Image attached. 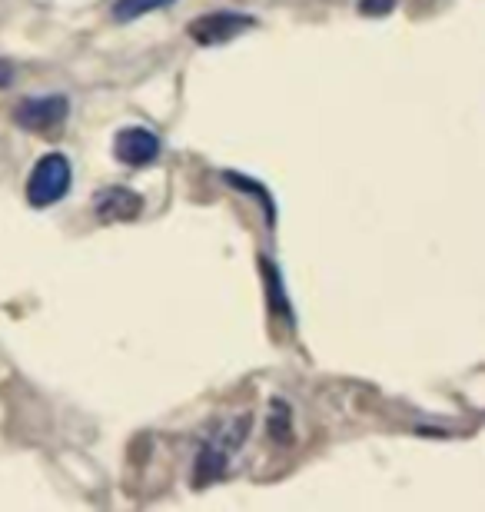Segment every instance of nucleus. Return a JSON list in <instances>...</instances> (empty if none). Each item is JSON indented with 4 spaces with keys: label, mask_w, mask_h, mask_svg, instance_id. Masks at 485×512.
<instances>
[{
    "label": "nucleus",
    "mask_w": 485,
    "mask_h": 512,
    "mask_svg": "<svg viewBox=\"0 0 485 512\" xmlns=\"http://www.w3.org/2000/svg\"><path fill=\"white\" fill-rule=\"evenodd\" d=\"M70 183H74V167L64 153H44L27 177V203L37 210L54 207L70 193Z\"/></svg>",
    "instance_id": "f257e3e1"
},
{
    "label": "nucleus",
    "mask_w": 485,
    "mask_h": 512,
    "mask_svg": "<svg viewBox=\"0 0 485 512\" xmlns=\"http://www.w3.org/2000/svg\"><path fill=\"white\" fill-rule=\"evenodd\" d=\"M256 24L250 14H236V10H213V14H203L187 24V34L190 40L203 47H216V44H226V40L246 34Z\"/></svg>",
    "instance_id": "f03ea898"
},
{
    "label": "nucleus",
    "mask_w": 485,
    "mask_h": 512,
    "mask_svg": "<svg viewBox=\"0 0 485 512\" xmlns=\"http://www.w3.org/2000/svg\"><path fill=\"white\" fill-rule=\"evenodd\" d=\"M67 110H70V100L60 94L27 97L14 107V120L30 133H54L57 127H64Z\"/></svg>",
    "instance_id": "7ed1b4c3"
},
{
    "label": "nucleus",
    "mask_w": 485,
    "mask_h": 512,
    "mask_svg": "<svg viewBox=\"0 0 485 512\" xmlns=\"http://www.w3.org/2000/svg\"><path fill=\"white\" fill-rule=\"evenodd\" d=\"M246 429H250V416H236L230 426H223L220 433H216L210 443L203 446V453H200V479H213V476L223 473L226 463H230V453L243 443Z\"/></svg>",
    "instance_id": "20e7f679"
},
{
    "label": "nucleus",
    "mask_w": 485,
    "mask_h": 512,
    "mask_svg": "<svg viewBox=\"0 0 485 512\" xmlns=\"http://www.w3.org/2000/svg\"><path fill=\"white\" fill-rule=\"evenodd\" d=\"M113 157H117L123 167H150L153 160L160 157V137L147 127H123L117 137H113Z\"/></svg>",
    "instance_id": "39448f33"
},
{
    "label": "nucleus",
    "mask_w": 485,
    "mask_h": 512,
    "mask_svg": "<svg viewBox=\"0 0 485 512\" xmlns=\"http://www.w3.org/2000/svg\"><path fill=\"white\" fill-rule=\"evenodd\" d=\"M143 200L127 187H110L97 197V213L103 220H133L140 217Z\"/></svg>",
    "instance_id": "423d86ee"
},
{
    "label": "nucleus",
    "mask_w": 485,
    "mask_h": 512,
    "mask_svg": "<svg viewBox=\"0 0 485 512\" xmlns=\"http://www.w3.org/2000/svg\"><path fill=\"white\" fill-rule=\"evenodd\" d=\"M173 4H177V0H113V20H120V24H130V20L157 14V10L173 7Z\"/></svg>",
    "instance_id": "0eeeda50"
},
{
    "label": "nucleus",
    "mask_w": 485,
    "mask_h": 512,
    "mask_svg": "<svg viewBox=\"0 0 485 512\" xmlns=\"http://www.w3.org/2000/svg\"><path fill=\"white\" fill-rule=\"evenodd\" d=\"M392 7H396V0H359V10H363L366 17H376V14H389Z\"/></svg>",
    "instance_id": "6e6552de"
}]
</instances>
